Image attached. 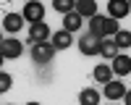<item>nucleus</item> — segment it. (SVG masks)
<instances>
[{
    "label": "nucleus",
    "mask_w": 131,
    "mask_h": 105,
    "mask_svg": "<svg viewBox=\"0 0 131 105\" xmlns=\"http://www.w3.org/2000/svg\"><path fill=\"white\" fill-rule=\"evenodd\" d=\"M52 55H55V47H52V42H39V45L31 47V58L37 63H50Z\"/></svg>",
    "instance_id": "obj_3"
},
{
    "label": "nucleus",
    "mask_w": 131,
    "mask_h": 105,
    "mask_svg": "<svg viewBox=\"0 0 131 105\" xmlns=\"http://www.w3.org/2000/svg\"><path fill=\"white\" fill-rule=\"evenodd\" d=\"M123 94H126V84L123 81L110 79V81L105 84V97L107 100H123Z\"/></svg>",
    "instance_id": "obj_7"
},
{
    "label": "nucleus",
    "mask_w": 131,
    "mask_h": 105,
    "mask_svg": "<svg viewBox=\"0 0 131 105\" xmlns=\"http://www.w3.org/2000/svg\"><path fill=\"white\" fill-rule=\"evenodd\" d=\"M100 37H94V34H89V32H86V34L79 39V50L84 52V55H100Z\"/></svg>",
    "instance_id": "obj_4"
},
{
    "label": "nucleus",
    "mask_w": 131,
    "mask_h": 105,
    "mask_svg": "<svg viewBox=\"0 0 131 105\" xmlns=\"http://www.w3.org/2000/svg\"><path fill=\"white\" fill-rule=\"evenodd\" d=\"M81 24H84V18L76 13V10H73V13H68V16H63V29H66V32H76V29H81Z\"/></svg>",
    "instance_id": "obj_14"
},
{
    "label": "nucleus",
    "mask_w": 131,
    "mask_h": 105,
    "mask_svg": "<svg viewBox=\"0 0 131 105\" xmlns=\"http://www.w3.org/2000/svg\"><path fill=\"white\" fill-rule=\"evenodd\" d=\"M21 16L29 21V26L42 24V18H45V5L37 3V0H31V3H26V5H24V13H21Z\"/></svg>",
    "instance_id": "obj_2"
},
{
    "label": "nucleus",
    "mask_w": 131,
    "mask_h": 105,
    "mask_svg": "<svg viewBox=\"0 0 131 105\" xmlns=\"http://www.w3.org/2000/svg\"><path fill=\"white\" fill-rule=\"evenodd\" d=\"M52 8L68 16V13H73V10H76V3H73V0H55V3H52Z\"/></svg>",
    "instance_id": "obj_17"
},
{
    "label": "nucleus",
    "mask_w": 131,
    "mask_h": 105,
    "mask_svg": "<svg viewBox=\"0 0 131 105\" xmlns=\"http://www.w3.org/2000/svg\"><path fill=\"white\" fill-rule=\"evenodd\" d=\"M123 102H126V105H131V89H126V94H123Z\"/></svg>",
    "instance_id": "obj_20"
},
{
    "label": "nucleus",
    "mask_w": 131,
    "mask_h": 105,
    "mask_svg": "<svg viewBox=\"0 0 131 105\" xmlns=\"http://www.w3.org/2000/svg\"><path fill=\"white\" fill-rule=\"evenodd\" d=\"M3 26H5V32H18L21 26H24V16H18V13H5Z\"/></svg>",
    "instance_id": "obj_13"
},
{
    "label": "nucleus",
    "mask_w": 131,
    "mask_h": 105,
    "mask_svg": "<svg viewBox=\"0 0 131 105\" xmlns=\"http://www.w3.org/2000/svg\"><path fill=\"white\" fill-rule=\"evenodd\" d=\"M52 47H55V50H66V47H68L71 45V32H66V29H60V32H52Z\"/></svg>",
    "instance_id": "obj_11"
},
{
    "label": "nucleus",
    "mask_w": 131,
    "mask_h": 105,
    "mask_svg": "<svg viewBox=\"0 0 131 105\" xmlns=\"http://www.w3.org/2000/svg\"><path fill=\"white\" fill-rule=\"evenodd\" d=\"M113 39H115L118 50H121V47H131V32H126V29H121V32H118Z\"/></svg>",
    "instance_id": "obj_18"
},
{
    "label": "nucleus",
    "mask_w": 131,
    "mask_h": 105,
    "mask_svg": "<svg viewBox=\"0 0 131 105\" xmlns=\"http://www.w3.org/2000/svg\"><path fill=\"white\" fill-rule=\"evenodd\" d=\"M26 105H39V102H26Z\"/></svg>",
    "instance_id": "obj_21"
},
{
    "label": "nucleus",
    "mask_w": 131,
    "mask_h": 105,
    "mask_svg": "<svg viewBox=\"0 0 131 105\" xmlns=\"http://www.w3.org/2000/svg\"><path fill=\"white\" fill-rule=\"evenodd\" d=\"M128 5H131V3H128Z\"/></svg>",
    "instance_id": "obj_22"
},
{
    "label": "nucleus",
    "mask_w": 131,
    "mask_h": 105,
    "mask_svg": "<svg viewBox=\"0 0 131 105\" xmlns=\"http://www.w3.org/2000/svg\"><path fill=\"white\" fill-rule=\"evenodd\" d=\"M110 74H113V68H110V63H100L94 71H92V76L100 81V84H107L110 81Z\"/></svg>",
    "instance_id": "obj_16"
},
{
    "label": "nucleus",
    "mask_w": 131,
    "mask_h": 105,
    "mask_svg": "<svg viewBox=\"0 0 131 105\" xmlns=\"http://www.w3.org/2000/svg\"><path fill=\"white\" fill-rule=\"evenodd\" d=\"M118 32H121V26H118V21L110 18V16H100V13H97L94 18H89V34L100 37V39H105V37H115Z\"/></svg>",
    "instance_id": "obj_1"
},
{
    "label": "nucleus",
    "mask_w": 131,
    "mask_h": 105,
    "mask_svg": "<svg viewBox=\"0 0 131 105\" xmlns=\"http://www.w3.org/2000/svg\"><path fill=\"white\" fill-rule=\"evenodd\" d=\"M76 13L81 18H94L97 16V3L94 0H79L76 3Z\"/></svg>",
    "instance_id": "obj_10"
},
{
    "label": "nucleus",
    "mask_w": 131,
    "mask_h": 105,
    "mask_svg": "<svg viewBox=\"0 0 131 105\" xmlns=\"http://www.w3.org/2000/svg\"><path fill=\"white\" fill-rule=\"evenodd\" d=\"M100 55L107 58V60H113V58L118 55V45H115V39H113V37H105V39L100 42Z\"/></svg>",
    "instance_id": "obj_12"
},
{
    "label": "nucleus",
    "mask_w": 131,
    "mask_h": 105,
    "mask_svg": "<svg viewBox=\"0 0 131 105\" xmlns=\"http://www.w3.org/2000/svg\"><path fill=\"white\" fill-rule=\"evenodd\" d=\"M10 81H13V79H10V74H0V92H8L10 89Z\"/></svg>",
    "instance_id": "obj_19"
},
{
    "label": "nucleus",
    "mask_w": 131,
    "mask_h": 105,
    "mask_svg": "<svg viewBox=\"0 0 131 105\" xmlns=\"http://www.w3.org/2000/svg\"><path fill=\"white\" fill-rule=\"evenodd\" d=\"M128 10H131V5L126 3V0H110V3H107V16L115 18V21H118V18H123Z\"/></svg>",
    "instance_id": "obj_8"
},
{
    "label": "nucleus",
    "mask_w": 131,
    "mask_h": 105,
    "mask_svg": "<svg viewBox=\"0 0 131 105\" xmlns=\"http://www.w3.org/2000/svg\"><path fill=\"white\" fill-rule=\"evenodd\" d=\"M79 102L81 105H100V92H97V89H81L79 92Z\"/></svg>",
    "instance_id": "obj_15"
},
{
    "label": "nucleus",
    "mask_w": 131,
    "mask_h": 105,
    "mask_svg": "<svg viewBox=\"0 0 131 105\" xmlns=\"http://www.w3.org/2000/svg\"><path fill=\"white\" fill-rule=\"evenodd\" d=\"M21 50H24V45L16 39V37H8V39H3V45H0V52H3V60L8 58V60H13V58H18L21 55Z\"/></svg>",
    "instance_id": "obj_5"
},
{
    "label": "nucleus",
    "mask_w": 131,
    "mask_h": 105,
    "mask_svg": "<svg viewBox=\"0 0 131 105\" xmlns=\"http://www.w3.org/2000/svg\"><path fill=\"white\" fill-rule=\"evenodd\" d=\"M52 39V32L50 26L42 21V24H34V26H29V42H34V45H39V42H47Z\"/></svg>",
    "instance_id": "obj_6"
},
{
    "label": "nucleus",
    "mask_w": 131,
    "mask_h": 105,
    "mask_svg": "<svg viewBox=\"0 0 131 105\" xmlns=\"http://www.w3.org/2000/svg\"><path fill=\"white\" fill-rule=\"evenodd\" d=\"M110 68L115 76H126V74H131V58L128 55H115L113 63H110Z\"/></svg>",
    "instance_id": "obj_9"
}]
</instances>
